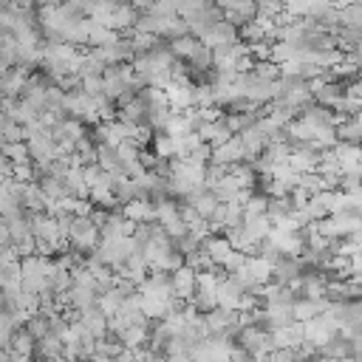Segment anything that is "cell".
<instances>
[{"mask_svg":"<svg viewBox=\"0 0 362 362\" xmlns=\"http://www.w3.org/2000/svg\"><path fill=\"white\" fill-rule=\"evenodd\" d=\"M34 348H37V339L23 328V331H17L14 337H11V345H8V351L11 354H20V356H31L34 354Z\"/></svg>","mask_w":362,"mask_h":362,"instance_id":"20","label":"cell"},{"mask_svg":"<svg viewBox=\"0 0 362 362\" xmlns=\"http://www.w3.org/2000/svg\"><path fill=\"white\" fill-rule=\"evenodd\" d=\"M136 291H139L144 300H153V303H164V305H173V303H175L170 274H164V272H153V274H147V277L139 283Z\"/></svg>","mask_w":362,"mask_h":362,"instance_id":"4","label":"cell"},{"mask_svg":"<svg viewBox=\"0 0 362 362\" xmlns=\"http://www.w3.org/2000/svg\"><path fill=\"white\" fill-rule=\"evenodd\" d=\"M122 215L133 223H156V204L150 198H136L122 206Z\"/></svg>","mask_w":362,"mask_h":362,"instance_id":"12","label":"cell"},{"mask_svg":"<svg viewBox=\"0 0 362 362\" xmlns=\"http://www.w3.org/2000/svg\"><path fill=\"white\" fill-rule=\"evenodd\" d=\"M232 356V342L226 337H206L195 345L192 362H229Z\"/></svg>","mask_w":362,"mask_h":362,"instance_id":"5","label":"cell"},{"mask_svg":"<svg viewBox=\"0 0 362 362\" xmlns=\"http://www.w3.org/2000/svg\"><path fill=\"white\" fill-rule=\"evenodd\" d=\"M198 136H201V141H206V144H212V147H221V144H226L235 133L229 130L226 119L221 116V119H209V122H204V124L198 127Z\"/></svg>","mask_w":362,"mask_h":362,"instance_id":"11","label":"cell"},{"mask_svg":"<svg viewBox=\"0 0 362 362\" xmlns=\"http://www.w3.org/2000/svg\"><path fill=\"white\" fill-rule=\"evenodd\" d=\"M116 339L122 342V348L139 351V348H144V342L150 339V334H147V325H127L124 331L116 334Z\"/></svg>","mask_w":362,"mask_h":362,"instance_id":"16","label":"cell"},{"mask_svg":"<svg viewBox=\"0 0 362 362\" xmlns=\"http://www.w3.org/2000/svg\"><path fill=\"white\" fill-rule=\"evenodd\" d=\"M164 93H167V102L175 113H184V110L195 107V85L192 82H170L164 88Z\"/></svg>","mask_w":362,"mask_h":362,"instance_id":"7","label":"cell"},{"mask_svg":"<svg viewBox=\"0 0 362 362\" xmlns=\"http://www.w3.org/2000/svg\"><path fill=\"white\" fill-rule=\"evenodd\" d=\"M223 17L232 25L243 28L246 23H255L257 20V0H232L229 6H223Z\"/></svg>","mask_w":362,"mask_h":362,"instance_id":"9","label":"cell"},{"mask_svg":"<svg viewBox=\"0 0 362 362\" xmlns=\"http://www.w3.org/2000/svg\"><path fill=\"white\" fill-rule=\"evenodd\" d=\"M6 178H11V161L3 156V150H0V181H6Z\"/></svg>","mask_w":362,"mask_h":362,"instance_id":"22","label":"cell"},{"mask_svg":"<svg viewBox=\"0 0 362 362\" xmlns=\"http://www.w3.org/2000/svg\"><path fill=\"white\" fill-rule=\"evenodd\" d=\"M116 40H119V34H116L113 28L99 25V23L90 20V31H88V45H90V48H105V45H110V42H116Z\"/></svg>","mask_w":362,"mask_h":362,"instance_id":"17","label":"cell"},{"mask_svg":"<svg viewBox=\"0 0 362 362\" xmlns=\"http://www.w3.org/2000/svg\"><path fill=\"white\" fill-rule=\"evenodd\" d=\"M356 79H359V82H362V68H359V76H356Z\"/></svg>","mask_w":362,"mask_h":362,"instance_id":"24","label":"cell"},{"mask_svg":"<svg viewBox=\"0 0 362 362\" xmlns=\"http://www.w3.org/2000/svg\"><path fill=\"white\" fill-rule=\"evenodd\" d=\"M181 221V201H175V198H161V201H156V223L161 226V229H170L173 223H178Z\"/></svg>","mask_w":362,"mask_h":362,"instance_id":"15","label":"cell"},{"mask_svg":"<svg viewBox=\"0 0 362 362\" xmlns=\"http://www.w3.org/2000/svg\"><path fill=\"white\" fill-rule=\"evenodd\" d=\"M198 40H201L206 48H212V51H215V48H223V45H235V42H240V28H238V25H232V23L223 17V20H218L209 31H204Z\"/></svg>","mask_w":362,"mask_h":362,"instance_id":"6","label":"cell"},{"mask_svg":"<svg viewBox=\"0 0 362 362\" xmlns=\"http://www.w3.org/2000/svg\"><path fill=\"white\" fill-rule=\"evenodd\" d=\"M99 240H102V232H99L96 221L90 215H74L71 229H68V246L76 249L79 255H88L99 246Z\"/></svg>","mask_w":362,"mask_h":362,"instance_id":"2","label":"cell"},{"mask_svg":"<svg viewBox=\"0 0 362 362\" xmlns=\"http://www.w3.org/2000/svg\"><path fill=\"white\" fill-rule=\"evenodd\" d=\"M3 156L11 161V164H25L31 156H28V144L25 141H8V144H0Z\"/></svg>","mask_w":362,"mask_h":362,"instance_id":"21","label":"cell"},{"mask_svg":"<svg viewBox=\"0 0 362 362\" xmlns=\"http://www.w3.org/2000/svg\"><path fill=\"white\" fill-rule=\"evenodd\" d=\"M25 144H28V156H31V161H34L37 173H42L51 161H57V158H59V147H57V141H54L51 130H40V133L28 136V139H25Z\"/></svg>","mask_w":362,"mask_h":362,"instance_id":"3","label":"cell"},{"mask_svg":"<svg viewBox=\"0 0 362 362\" xmlns=\"http://www.w3.org/2000/svg\"><path fill=\"white\" fill-rule=\"evenodd\" d=\"M0 110H3L11 122H17V124H23V127L37 119V110H34L23 96H6L3 105H0Z\"/></svg>","mask_w":362,"mask_h":362,"instance_id":"10","label":"cell"},{"mask_svg":"<svg viewBox=\"0 0 362 362\" xmlns=\"http://www.w3.org/2000/svg\"><path fill=\"white\" fill-rule=\"evenodd\" d=\"M153 156L156 158H175V139L170 133H156L153 136Z\"/></svg>","mask_w":362,"mask_h":362,"instance_id":"19","label":"cell"},{"mask_svg":"<svg viewBox=\"0 0 362 362\" xmlns=\"http://www.w3.org/2000/svg\"><path fill=\"white\" fill-rule=\"evenodd\" d=\"M57 260L42 257V255H31L20 260V277H23V288L34 291V294H45L51 291V277H54Z\"/></svg>","mask_w":362,"mask_h":362,"instance_id":"1","label":"cell"},{"mask_svg":"<svg viewBox=\"0 0 362 362\" xmlns=\"http://www.w3.org/2000/svg\"><path fill=\"white\" fill-rule=\"evenodd\" d=\"M170 283H173L175 300H181V303H184V300H192V297H195V286H198V272L184 263L181 269H175V272L170 274Z\"/></svg>","mask_w":362,"mask_h":362,"instance_id":"8","label":"cell"},{"mask_svg":"<svg viewBox=\"0 0 362 362\" xmlns=\"http://www.w3.org/2000/svg\"><path fill=\"white\" fill-rule=\"evenodd\" d=\"M130 6H133L139 14H141V11H150V8L156 6V0H130Z\"/></svg>","mask_w":362,"mask_h":362,"instance_id":"23","label":"cell"},{"mask_svg":"<svg viewBox=\"0 0 362 362\" xmlns=\"http://www.w3.org/2000/svg\"><path fill=\"white\" fill-rule=\"evenodd\" d=\"M184 204H189V206H192L204 221H209V218L215 215V209H218V204H221V201H218V195H215L212 189H206V187H204V189L192 192L189 198H184Z\"/></svg>","mask_w":362,"mask_h":362,"instance_id":"14","label":"cell"},{"mask_svg":"<svg viewBox=\"0 0 362 362\" xmlns=\"http://www.w3.org/2000/svg\"><path fill=\"white\" fill-rule=\"evenodd\" d=\"M14 325H17V317L0 303V348H8L11 345V337L17 334Z\"/></svg>","mask_w":362,"mask_h":362,"instance_id":"18","label":"cell"},{"mask_svg":"<svg viewBox=\"0 0 362 362\" xmlns=\"http://www.w3.org/2000/svg\"><path fill=\"white\" fill-rule=\"evenodd\" d=\"M201 249L206 252V257L212 260V266H215V269H221V266L229 260V255L235 252V249H232V243L226 240V235H209V238L201 243Z\"/></svg>","mask_w":362,"mask_h":362,"instance_id":"13","label":"cell"}]
</instances>
